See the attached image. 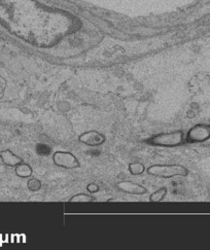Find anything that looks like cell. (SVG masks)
I'll return each mask as SVG.
<instances>
[{
    "label": "cell",
    "instance_id": "6da1fadb",
    "mask_svg": "<svg viewBox=\"0 0 210 250\" xmlns=\"http://www.w3.org/2000/svg\"><path fill=\"white\" fill-rule=\"evenodd\" d=\"M147 173L151 176L160 178H173L186 177L189 175V169L179 164H156L147 169Z\"/></svg>",
    "mask_w": 210,
    "mask_h": 250
},
{
    "label": "cell",
    "instance_id": "7a4b0ae2",
    "mask_svg": "<svg viewBox=\"0 0 210 250\" xmlns=\"http://www.w3.org/2000/svg\"><path fill=\"white\" fill-rule=\"evenodd\" d=\"M185 142V133L183 131H173L159 133L149 139L151 146L158 147H176Z\"/></svg>",
    "mask_w": 210,
    "mask_h": 250
},
{
    "label": "cell",
    "instance_id": "3957f363",
    "mask_svg": "<svg viewBox=\"0 0 210 250\" xmlns=\"http://www.w3.org/2000/svg\"><path fill=\"white\" fill-rule=\"evenodd\" d=\"M52 159L54 165L59 168L73 170L81 167V163L79 159L76 158L72 152L69 151L57 150L53 153Z\"/></svg>",
    "mask_w": 210,
    "mask_h": 250
},
{
    "label": "cell",
    "instance_id": "277c9868",
    "mask_svg": "<svg viewBox=\"0 0 210 250\" xmlns=\"http://www.w3.org/2000/svg\"><path fill=\"white\" fill-rule=\"evenodd\" d=\"M210 139V125L208 124H197L190 128L185 140L189 143H202Z\"/></svg>",
    "mask_w": 210,
    "mask_h": 250
},
{
    "label": "cell",
    "instance_id": "5b68a950",
    "mask_svg": "<svg viewBox=\"0 0 210 250\" xmlns=\"http://www.w3.org/2000/svg\"><path fill=\"white\" fill-rule=\"evenodd\" d=\"M79 141L84 144V146H88L91 147H97L105 143V141H106V137H105L104 134L96 130H91L81 134L79 136Z\"/></svg>",
    "mask_w": 210,
    "mask_h": 250
},
{
    "label": "cell",
    "instance_id": "8992f818",
    "mask_svg": "<svg viewBox=\"0 0 210 250\" xmlns=\"http://www.w3.org/2000/svg\"><path fill=\"white\" fill-rule=\"evenodd\" d=\"M117 188L119 190H121L122 193H125L128 195H133V196H143L147 194V189L139 185L135 184V182H132L129 180H122L117 184Z\"/></svg>",
    "mask_w": 210,
    "mask_h": 250
},
{
    "label": "cell",
    "instance_id": "52a82bcc",
    "mask_svg": "<svg viewBox=\"0 0 210 250\" xmlns=\"http://www.w3.org/2000/svg\"><path fill=\"white\" fill-rule=\"evenodd\" d=\"M0 160H1L4 166L12 168H15L19 164H21L22 162H24L21 157L16 155L11 149H4L0 151Z\"/></svg>",
    "mask_w": 210,
    "mask_h": 250
},
{
    "label": "cell",
    "instance_id": "ba28073f",
    "mask_svg": "<svg viewBox=\"0 0 210 250\" xmlns=\"http://www.w3.org/2000/svg\"><path fill=\"white\" fill-rule=\"evenodd\" d=\"M15 173L16 175L20 178H30L33 174V169L29 164L22 162L21 164H19L18 166L15 167Z\"/></svg>",
    "mask_w": 210,
    "mask_h": 250
},
{
    "label": "cell",
    "instance_id": "9c48e42d",
    "mask_svg": "<svg viewBox=\"0 0 210 250\" xmlns=\"http://www.w3.org/2000/svg\"><path fill=\"white\" fill-rule=\"evenodd\" d=\"M94 201H95V198L90 193L76 194L69 199L70 203H91V202H94Z\"/></svg>",
    "mask_w": 210,
    "mask_h": 250
},
{
    "label": "cell",
    "instance_id": "30bf717a",
    "mask_svg": "<svg viewBox=\"0 0 210 250\" xmlns=\"http://www.w3.org/2000/svg\"><path fill=\"white\" fill-rule=\"evenodd\" d=\"M167 193H168V190L166 188H161L155 190L154 193L149 196L148 200H149V202H151V203H159V202H162L165 199V197L167 196Z\"/></svg>",
    "mask_w": 210,
    "mask_h": 250
},
{
    "label": "cell",
    "instance_id": "8fae6325",
    "mask_svg": "<svg viewBox=\"0 0 210 250\" xmlns=\"http://www.w3.org/2000/svg\"><path fill=\"white\" fill-rule=\"evenodd\" d=\"M128 170L131 175L138 176L146 172V166L141 164V163H131L128 167Z\"/></svg>",
    "mask_w": 210,
    "mask_h": 250
},
{
    "label": "cell",
    "instance_id": "7c38bea8",
    "mask_svg": "<svg viewBox=\"0 0 210 250\" xmlns=\"http://www.w3.org/2000/svg\"><path fill=\"white\" fill-rule=\"evenodd\" d=\"M42 187V181L40 179H37V178L30 177V179L28 180V182H27L28 189H29L30 191H33V193H35V191L41 190Z\"/></svg>",
    "mask_w": 210,
    "mask_h": 250
},
{
    "label": "cell",
    "instance_id": "4fadbf2b",
    "mask_svg": "<svg viewBox=\"0 0 210 250\" xmlns=\"http://www.w3.org/2000/svg\"><path fill=\"white\" fill-rule=\"evenodd\" d=\"M87 189H88V191L90 194H95V193H97V191L99 190V187L96 185V184H90V185H88V187H87Z\"/></svg>",
    "mask_w": 210,
    "mask_h": 250
}]
</instances>
